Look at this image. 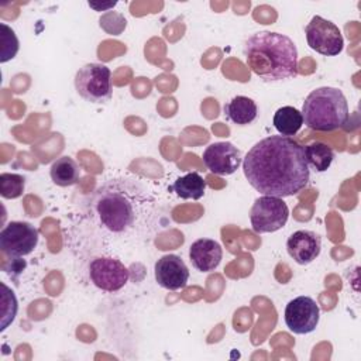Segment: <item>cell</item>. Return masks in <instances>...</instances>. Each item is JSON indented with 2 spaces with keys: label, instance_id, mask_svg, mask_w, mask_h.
Returning a JSON list of instances; mask_svg holds the SVG:
<instances>
[{
  "label": "cell",
  "instance_id": "cell-12",
  "mask_svg": "<svg viewBox=\"0 0 361 361\" xmlns=\"http://www.w3.org/2000/svg\"><path fill=\"white\" fill-rule=\"evenodd\" d=\"M155 281L168 290L183 289L189 279V269L183 259L176 254L161 257L154 267Z\"/></svg>",
  "mask_w": 361,
  "mask_h": 361
},
{
  "label": "cell",
  "instance_id": "cell-15",
  "mask_svg": "<svg viewBox=\"0 0 361 361\" xmlns=\"http://www.w3.org/2000/svg\"><path fill=\"white\" fill-rule=\"evenodd\" d=\"M226 117L238 126L251 124L258 116V107L255 102L247 96H235L228 100L224 107Z\"/></svg>",
  "mask_w": 361,
  "mask_h": 361
},
{
  "label": "cell",
  "instance_id": "cell-10",
  "mask_svg": "<svg viewBox=\"0 0 361 361\" xmlns=\"http://www.w3.org/2000/svg\"><path fill=\"white\" fill-rule=\"evenodd\" d=\"M283 319L286 327L292 333L309 334L319 324L320 309L310 296H298L288 302Z\"/></svg>",
  "mask_w": 361,
  "mask_h": 361
},
{
  "label": "cell",
  "instance_id": "cell-7",
  "mask_svg": "<svg viewBox=\"0 0 361 361\" xmlns=\"http://www.w3.org/2000/svg\"><path fill=\"white\" fill-rule=\"evenodd\" d=\"M307 45L326 56H336L344 48V38L338 27L320 16L312 17L309 24L305 27Z\"/></svg>",
  "mask_w": 361,
  "mask_h": 361
},
{
  "label": "cell",
  "instance_id": "cell-8",
  "mask_svg": "<svg viewBox=\"0 0 361 361\" xmlns=\"http://www.w3.org/2000/svg\"><path fill=\"white\" fill-rule=\"evenodd\" d=\"M38 244V230L27 221H10L0 233V248L13 258L31 254Z\"/></svg>",
  "mask_w": 361,
  "mask_h": 361
},
{
  "label": "cell",
  "instance_id": "cell-1",
  "mask_svg": "<svg viewBox=\"0 0 361 361\" xmlns=\"http://www.w3.org/2000/svg\"><path fill=\"white\" fill-rule=\"evenodd\" d=\"M243 171L255 190L276 197L296 195L310 179L303 147L283 135L258 141L243 159Z\"/></svg>",
  "mask_w": 361,
  "mask_h": 361
},
{
  "label": "cell",
  "instance_id": "cell-6",
  "mask_svg": "<svg viewBox=\"0 0 361 361\" xmlns=\"http://www.w3.org/2000/svg\"><path fill=\"white\" fill-rule=\"evenodd\" d=\"M288 217L289 207L282 197L268 195L255 199L250 212L251 227L258 234L274 233L282 228L286 224Z\"/></svg>",
  "mask_w": 361,
  "mask_h": 361
},
{
  "label": "cell",
  "instance_id": "cell-4",
  "mask_svg": "<svg viewBox=\"0 0 361 361\" xmlns=\"http://www.w3.org/2000/svg\"><path fill=\"white\" fill-rule=\"evenodd\" d=\"M303 123L316 131H333L348 121V103L337 87L323 86L312 90L302 107Z\"/></svg>",
  "mask_w": 361,
  "mask_h": 361
},
{
  "label": "cell",
  "instance_id": "cell-19",
  "mask_svg": "<svg viewBox=\"0 0 361 361\" xmlns=\"http://www.w3.org/2000/svg\"><path fill=\"white\" fill-rule=\"evenodd\" d=\"M303 151H305L307 165H310L316 172L327 171L334 158L333 149L327 144L319 142V141H314L303 147Z\"/></svg>",
  "mask_w": 361,
  "mask_h": 361
},
{
  "label": "cell",
  "instance_id": "cell-3",
  "mask_svg": "<svg viewBox=\"0 0 361 361\" xmlns=\"http://www.w3.org/2000/svg\"><path fill=\"white\" fill-rule=\"evenodd\" d=\"M144 189L128 179H111L93 196V209L102 226L111 233L133 228L145 206Z\"/></svg>",
  "mask_w": 361,
  "mask_h": 361
},
{
  "label": "cell",
  "instance_id": "cell-11",
  "mask_svg": "<svg viewBox=\"0 0 361 361\" xmlns=\"http://www.w3.org/2000/svg\"><path fill=\"white\" fill-rule=\"evenodd\" d=\"M241 162V151L227 141L213 142L203 152V164L206 168L220 176L234 173Z\"/></svg>",
  "mask_w": 361,
  "mask_h": 361
},
{
  "label": "cell",
  "instance_id": "cell-13",
  "mask_svg": "<svg viewBox=\"0 0 361 361\" xmlns=\"http://www.w3.org/2000/svg\"><path fill=\"white\" fill-rule=\"evenodd\" d=\"M286 250L290 258L299 265L313 262L322 250L320 235L310 230H298L286 241Z\"/></svg>",
  "mask_w": 361,
  "mask_h": 361
},
{
  "label": "cell",
  "instance_id": "cell-16",
  "mask_svg": "<svg viewBox=\"0 0 361 361\" xmlns=\"http://www.w3.org/2000/svg\"><path fill=\"white\" fill-rule=\"evenodd\" d=\"M49 175L55 185L66 188L78 183L80 178V169L79 165L71 157L65 155L52 162Z\"/></svg>",
  "mask_w": 361,
  "mask_h": 361
},
{
  "label": "cell",
  "instance_id": "cell-17",
  "mask_svg": "<svg viewBox=\"0 0 361 361\" xmlns=\"http://www.w3.org/2000/svg\"><path fill=\"white\" fill-rule=\"evenodd\" d=\"M272 123L281 135L290 137L295 135L303 126V117L298 109L292 106H283L275 111Z\"/></svg>",
  "mask_w": 361,
  "mask_h": 361
},
{
  "label": "cell",
  "instance_id": "cell-14",
  "mask_svg": "<svg viewBox=\"0 0 361 361\" xmlns=\"http://www.w3.org/2000/svg\"><path fill=\"white\" fill-rule=\"evenodd\" d=\"M189 258L197 271L212 272L219 267L223 258V250L221 245L212 238H199L192 243Z\"/></svg>",
  "mask_w": 361,
  "mask_h": 361
},
{
  "label": "cell",
  "instance_id": "cell-21",
  "mask_svg": "<svg viewBox=\"0 0 361 361\" xmlns=\"http://www.w3.org/2000/svg\"><path fill=\"white\" fill-rule=\"evenodd\" d=\"M25 178L18 173L3 172L0 175V193L4 199H17L23 195Z\"/></svg>",
  "mask_w": 361,
  "mask_h": 361
},
{
  "label": "cell",
  "instance_id": "cell-20",
  "mask_svg": "<svg viewBox=\"0 0 361 361\" xmlns=\"http://www.w3.org/2000/svg\"><path fill=\"white\" fill-rule=\"evenodd\" d=\"M0 62L4 63L10 59H13L20 48V42L18 38L14 32L13 28H10L7 24L1 23L0 24Z\"/></svg>",
  "mask_w": 361,
  "mask_h": 361
},
{
  "label": "cell",
  "instance_id": "cell-9",
  "mask_svg": "<svg viewBox=\"0 0 361 361\" xmlns=\"http://www.w3.org/2000/svg\"><path fill=\"white\" fill-rule=\"evenodd\" d=\"M89 276L96 288L106 292H116L127 283L130 272L124 264L116 258L97 257L89 264Z\"/></svg>",
  "mask_w": 361,
  "mask_h": 361
},
{
  "label": "cell",
  "instance_id": "cell-18",
  "mask_svg": "<svg viewBox=\"0 0 361 361\" xmlns=\"http://www.w3.org/2000/svg\"><path fill=\"white\" fill-rule=\"evenodd\" d=\"M172 189L182 199L197 200L204 195L206 182L197 172H189V173L178 178L173 182Z\"/></svg>",
  "mask_w": 361,
  "mask_h": 361
},
{
  "label": "cell",
  "instance_id": "cell-5",
  "mask_svg": "<svg viewBox=\"0 0 361 361\" xmlns=\"http://www.w3.org/2000/svg\"><path fill=\"white\" fill-rule=\"evenodd\" d=\"M75 89L86 102L103 104L113 96L111 72L103 63H86L75 75Z\"/></svg>",
  "mask_w": 361,
  "mask_h": 361
},
{
  "label": "cell",
  "instance_id": "cell-2",
  "mask_svg": "<svg viewBox=\"0 0 361 361\" xmlns=\"http://www.w3.org/2000/svg\"><path fill=\"white\" fill-rule=\"evenodd\" d=\"M244 56L248 68L267 82L298 76V49L288 35L271 31L255 32L245 41Z\"/></svg>",
  "mask_w": 361,
  "mask_h": 361
}]
</instances>
